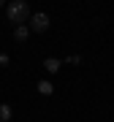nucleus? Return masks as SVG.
Returning <instances> with one entry per match:
<instances>
[{"instance_id":"obj_3","label":"nucleus","mask_w":114,"mask_h":122,"mask_svg":"<svg viewBox=\"0 0 114 122\" xmlns=\"http://www.w3.org/2000/svg\"><path fill=\"white\" fill-rule=\"evenodd\" d=\"M14 38H16L19 44H25V41L30 38V27H27V25H19V27H14Z\"/></svg>"},{"instance_id":"obj_4","label":"nucleus","mask_w":114,"mask_h":122,"mask_svg":"<svg viewBox=\"0 0 114 122\" xmlns=\"http://www.w3.org/2000/svg\"><path fill=\"white\" fill-rule=\"evenodd\" d=\"M44 68H46V73H57V71H60V60L46 57V60H44Z\"/></svg>"},{"instance_id":"obj_1","label":"nucleus","mask_w":114,"mask_h":122,"mask_svg":"<svg viewBox=\"0 0 114 122\" xmlns=\"http://www.w3.org/2000/svg\"><path fill=\"white\" fill-rule=\"evenodd\" d=\"M5 14H8V19L14 22V27L30 22V5L25 3V0H14V3L5 5Z\"/></svg>"},{"instance_id":"obj_5","label":"nucleus","mask_w":114,"mask_h":122,"mask_svg":"<svg viewBox=\"0 0 114 122\" xmlns=\"http://www.w3.org/2000/svg\"><path fill=\"white\" fill-rule=\"evenodd\" d=\"M11 114H14V109H11L8 103H0V122H8Z\"/></svg>"},{"instance_id":"obj_2","label":"nucleus","mask_w":114,"mask_h":122,"mask_svg":"<svg viewBox=\"0 0 114 122\" xmlns=\"http://www.w3.org/2000/svg\"><path fill=\"white\" fill-rule=\"evenodd\" d=\"M30 30L33 33H46L49 30V16H46V14H35V16H30Z\"/></svg>"},{"instance_id":"obj_6","label":"nucleus","mask_w":114,"mask_h":122,"mask_svg":"<svg viewBox=\"0 0 114 122\" xmlns=\"http://www.w3.org/2000/svg\"><path fill=\"white\" fill-rule=\"evenodd\" d=\"M38 92H41V95H52V92H54L52 81H46V79H44V81H38Z\"/></svg>"},{"instance_id":"obj_7","label":"nucleus","mask_w":114,"mask_h":122,"mask_svg":"<svg viewBox=\"0 0 114 122\" xmlns=\"http://www.w3.org/2000/svg\"><path fill=\"white\" fill-rule=\"evenodd\" d=\"M0 65H8V57L5 54H0Z\"/></svg>"},{"instance_id":"obj_8","label":"nucleus","mask_w":114,"mask_h":122,"mask_svg":"<svg viewBox=\"0 0 114 122\" xmlns=\"http://www.w3.org/2000/svg\"><path fill=\"white\" fill-rule=\"evenodd\" d=\"M0 8H3V0H0Z\"/></svg>"}]
</instances>
